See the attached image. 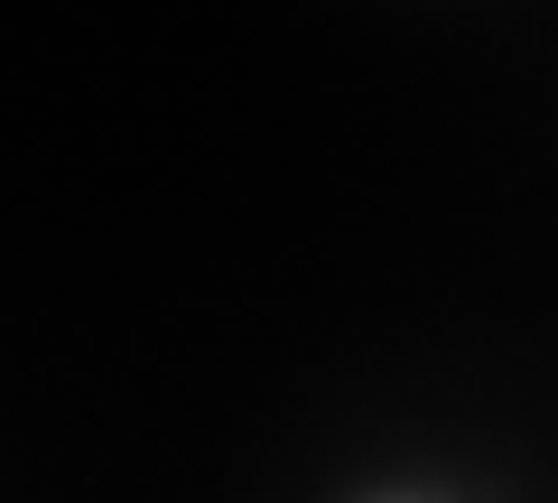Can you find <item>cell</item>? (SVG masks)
<instances>
[{
    "label": "cell",
    "instance_id": "obj_1",
    "mask_svg": "<svg viewBox=\"0 0 558 503\" xmlns=\"http://www.w3.org/2000/svg\"><path fill=\"white\" fill-rule=\"evenodd\" d=\"M326 503H494V494L465 484V476H447V466H373V476H354Z\"/></svg>",
    "mask_w": 558,
    "mask_h": 503
}]
</instances>
